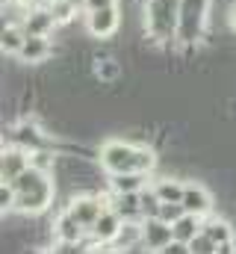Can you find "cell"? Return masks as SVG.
Segmentation results:
<instances>
[{
	"mask_svg": "<svg viewBox=\"0 0 236 254\" xmlns=\"http://www.w3.org/2000/svg\"><path fill=\"white\" fill-rule=\"evenodd\" d=\"M204 234H207V237H213L219 246L236 240L234 225H231V219H225V216H207V219H204Z\"/></svg>",
	"mask_w": 236,
	"mask_h": 254,
	"instance_id": "cell-18",
	"label": "cell"
},
{
	"mask_svg": "<svg viewBox=\"0 0 236 254\" xmlns=\"http://www.w3.org/2000/svg\"><path fill=\"white\" fill-rule=\"evenodd\" d=\"M104 6H118V0H83V12H95Z\"/></svg>",
	"mask_w": 236,
	"mask_h": 254,
	"instance_id": "cell-25",
	"label": "cell"
},
{
	"mask_svg": "<svg viewBox=\"0 0 236 254\" xmlns=\"http://www.w3.org/2000/svg\"><path fill=\"white\" fill-rule=\"evenodd\" d=\"M54 54H57V48H54L51 36H27L18 60H21V65H30L33 68V65H45Z\"/></svg>",
	"mask_w": 236,
	"mask_h": 254,
	"instance_id": "cell-7",
	"label": "cell"
},
{
	"mask_svg": "<svg viewBox=\"0 0 236 254\" xmlns=\"http://www.w3.org/2000/svg\"><path fill=\"white\" fill-rule=\"evenodd\" d=\"M98 163L107 175H124V172H139V142H124V139H107L98 148Z\"/></svg>",
	"mask_w": 236,
	"mask_h": 254,
	"instance_id": "cell-4",
	"label": "cell"
},
{
	"mask_svg": "<svg viewBox=\"0 0 236 254\" xmlns=\"http://www.w3.org/2000/svg\"><path fill=\"white\" fill-rule=\"evenodd\" d=\"M189 249H192V254H216V249H219V243L213 240V237H207L204 231L189 243Z\"/></svg>",
	"mask_w": 236,
	"mask_h": 254,
	"instance_id": "cell-22",
	"label": "cell"
},
{
	"mask_svg": "<svg viewBox=\"0 0 236 254\" xmlns=\"http://www.w3.org/2000/svg\"><path fill=\"white\" fill-rule=\"evenodd\" d=\"M142 231H145V249H148V254H160L175 240V228L169 222H163V219H145Z\"/></svg>",
	"mask_w": 236,
	"mask_h": 254,
	"instance_id": "cell-9",
	"label": "cell"
},
{
	"mask_svg": "<svg viewBox=\"0 0 236 254\" xmlns=\"http://www.w3.org/2000/svg\"><path fill=\"white\" fill-rule=\"evenodd\" d=\"M160 254H192V249H189V243H180V240H172L166 249Z\"/></svg>",
	"mask_w": 236,
	"mask_h": 254,
	"instance_id": "cell-24",
	"label": "cell"
},
{
	"mask_svg": "<svg viewBox=\"0 0 236 254\" xmlns=\"http://www.w3.org/2000/svg\"><path fill=\"white\" fill-rule=\"evenodd\" d=\"M210 9H213V0H180L177 48L204 45L207 30H210Z\"/></svg>",
	"mask_w": 236,
	"mask_h": 254,
	"instance_id": "cell-2",
	"label": "cell"
},
{
	"mask_svg": "<svg viewBox=\"0 0 236 254\" xmlns=\"http://www.w3.org/2000/svg\"><path fill=\"white\" fill-rule=\"evenodd\" d=\"M3 145H15V148L33 154V151H42V148H57V139H54V133H48V127L39 119L21 116L18 122L3 127Z\"/></svg>",
	"mask_w": 236,
	"mask_h": 254,
	"instance_id": "cell-3",
	"label": "cell"
},
{
	"mask_svg": "<svg viewBox=\"0 0 236 254\" xmlns=\"http://www.w3.org/2000/svg\"><path fill=\"white\" fill-rule=\"evenodd\" d=\"M154 190L160 195V201H180V204H183L186 184H183L180 178H157V181H154Z\"/></svg>",
	"mask_w": 236,
	"mask_h": 254,
	"instance_id": "cell-20",
	"label": "cell"
},
{
	"mask_svg": "<svg viewBox=\"0 0 236 254\" xmlns=\"http://www.w3.org/2000/svg\"><path fill=\"white\" fill-rule=\"evenodd\" d=\"M124 18H121V6H104L95 12H86V30L92 39H113L121 30Z\"/></svg>",
	"mask_w": 236,
	"mask_h": 254,
	"instance_id": "cell-6",
	"label": "cell"
},
{
	"mask_svg": "<svg viewBox=\"0 0 236 254\" xmlns=\"http://www.w3.org/2000/svg\"><path fill=\"white\" fill-rule=\"evenodd\" d=\"M139 201H142V219H160L163 201H160V195L154 190V184H148L145 190L139 192Z\"/></svg>",
	"mask_w": 236,
	"mask_h": 254,
	"instance_id": "cell-21",
	"label": "cell"
},
{
	"mask_svg": "<svg viewBox=\"0 0 236 254\" xmlns=\"http://www.w3.org/2000/svg\"><path fill=\"white\" fill-rule=\"evenodd\" d=\"M27 169H30V154L15 148V145H3V151H0V181L12 184Z\"/></svg>",
	"mask_w": 236,
	"mask_h": 254,
	"instance_id": "cell-10",
	"label": "cell"
},
{
	"mask_svg": "<svg viewBox=\"0 0 236 254\" xmlns=\"http://www.w3.org/2000/svg\"><path fill=\"white\" fill-rule=\"evenodd\" d=\"M183 207H186V213H195V216L207 219V216H213V195L207 192V187H201V184H186Z\"/></svg>",
	"mask_w": 236,
	"mask_h": 254,
	"instance_id": "cell-12",
	"label": "cell"
},
{
	"mask_svg": "<svg viewBox=\"0 0 236 254\" xmlns=\"http://www.w3.org/2000/svg\"><path fill=\"white\" fill-rule=\"evenodd\" d=\"M65 207L74 213V219H77L86 231H92V225H95V222L101 219V213L110 207V195H104V192H80V195H71Z\"/></svg>",
	"mask_w": 236,
	"mask_h": 254,
	"instance_id": "cell-5",
	"label": "cell"
},
{
	"mask_svg": "<svg viewBox=\"0 0 236 254\" xmlns=\"http://www.w3.org/2000/svg\"><path fill=\"white\" fill-rule=\"evenodd\" d=\"M183 213H186V207H183L180 201H163V207H160V219L169 222V225H175Z\"/></svg>",
	"mask_w": 236,
	"mask_h": 254,
	"instance_id": "cell-23",
	"label": "cell"
},
{
	"mask_svg": "<svg viewBox=\"0 0 236 254\" xmlns=\"http://www.w3.org/2000/svg\"><path fill=\"white\" fill-rule=\"evenodd\" d=\"M216 254H236V240H231V243H222V246L216 249Z\"/></svg>",
	"mask_w": 236,
	"mask_h": 254,
	"instance_id": "cell-26",
	"label": "cell"
},
{
	"mask_svg": "<svg viewBox=\"0 0 236 254\" xmlns=\"http://www.w3.org/2000/svg\"><path fill=\"white\" fill-rule=\"evenodd\" d=\"M142 243H145L142 222H124L121 231H118V237L110 243V249H113V252H133V249L142 246Z\"/></svg>",
	"mask_w": 236,
	"mask_h": 254,
	"instance_id": "cell-15",
	"label": "cell"
},
{
	"mask_svg": "<svg viewBox=\"0 0 236 254\" xmlns=\"http://www.w3.org/2000/svg\"><path fill=\"white\" fill-rule=\"evenodd\" d=\"M107 254H130V252H107Z\"/></svg>",
	"mask_w": 236,
	"mask_h": 254,
	"instance_id": "cell-28",
	"label": "cell"
},
{
	"mask_svg": "<svg viewBox=\"0 0 236 254\" xmlns=\"http://www.w3.org/2000/svg\"><path fill=\"white\" fill-rule=\"evenodd\" d=\"M110 192H142L148 187V175L142 172H124V175H110L107 178Z\"/></svg>",
	"mask_w": 236,
	"mask_h": 254,
	"instance_id": "cell-16",
	"label": "cell"
},
{
	"mask_svg": "<svg viewBox=\"0 0 236 254\" xmlns=\"http://www.w3.org/2000/svg\"><path fill=\"white\" fill-rule=\"evenodd\" d=\"M24 42H27L24 27H18V24H3V30H0V51H3V57H18L21 48H24Z\"/></svg>",
	"mask_w": 236,
	"mask_h": 254,
	"instance_id": "cell-17",
	"label": "cell"
},
{
	"mask_svg": "<svg viewBox=\"0 0 236 254\" xmlns=\"http://www.w3.org/2000/svg\"><path fill=\"white\" fill-rule=\"evenodd\" d=\"M54 234H57V243H68V246H77L89 237V231L74 219V213L68 207H62L59 216L54 219Z\"/></svg>",
	"mask_w": 236,
	"mask_h": 254,
	"instance_id": "cell-8",
	"label": "cell"
},
{
	"mask_svg": "<svg viewBox=\"0 0 236 254\" xmlns=\"http://www.w3.org/2000/svg\"><path fill=\"white\" fill-rule=\"evenodd\" d=\"M142 12H145V33L163 51H177L180 0H148Z\"/></svg>",
	"mask_w": 236,
	"mask_h": 254,
	"instance_id": "cell-1",
	"label": "cell"
},
{
	"mask_svg": "<svg viewBox=\"0 0 236 254\" xmlns=\"http://www.w3.org/2000/svg\"><path fill=\"white\" fill-rule=\"evenodd\" d=\"M110 207L124 222H145L142 219V201L139 192H110Z\"/></svg>",
	"mask_w": 236,
	"mask_h": 254,
	"instance_id": "cell-14",
	"label": "cell"
},
{
	"mask_svg": "<svg viewBox=\"0 0 236 254\" xmlns=\"http://www.w3.org/2000/svg\"><path fill=\"white\" fill-rule=\"evenodd\" d=\"M121 225H124V219L118 216L113 207H107L104 213H101V219L92 225V231H89V237L98 243V246H110L113 240L118 237V231H121Z\"/></svg>",
	"mask_w": 236,
	"mask_h": 254,
	"instance_id": "cell-11",
	"label": "cell"
},
{
	"mask_svg": "<svg viewBox=\"0 0 236 254\" xmlns=\"http://www.w3.org/2000/svg\"><path fill=\"white\" fill-rule=\"evenodd\" d=\"M228 24H231V30L236 33V3L231 6V9H228Z\"/></svg>",
	"mask_w": 236,
	"mask_h": 254,
	"instance_id": "cell-27",
	"label": "cell"
},
{
	"mask_svg": "<svg viewBox=\"0 0 236 254\" xmlns=\"http://www.w3.org/2000/svg\"><path fill=\"white\" fill-rule=\"evenodd\" d=\"M21 27L27 36H54L59 30V21L51 9H30V15L24 18Z\"/></svg>",
	"mask_w": 236,
	"mask_h": 254,
	"instance_id": "cell-13",
	"label": "cell"
},
{
	"mask_svg": "<svg viewBox=\"0 0 236 254\" xmlns=\"http://www.w3.org/2000/svg\"><path fill=\"white\" fill-rule=\"evenodd\" d=\"M172 228H175V240H180V243H192V240L204 231V219L195 216V213H183Z\"/></svg>",
	"mask_w": 236,
	"mask_h": 254,
	"instance_id": "cell-19",
	"label": "cell"
}]
</instances>
